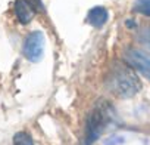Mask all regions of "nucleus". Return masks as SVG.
<instances>
[{
    "label": "nucleus",
    "instance_id": "f257e3e1",
    "mask_svg": "<svg viewBox=\"0 0 150 145\" xmlns=\"http://www.w3.org/2000/svg\"><path fill=\"white\" fill-rule=\"evenodd\" d=\"M106 88L119 98H131L141 89V83L128 64L115 62L106 76Z\"/></svg>",
    "mask_w": 150,
    "mask_h": 145
},
{
    "label": "nucleus",
    "instance_id": "f03ea898",
    "mask_svg": "<svg viewBox=\"0 0 150 145\" xmlns=\"http://www.w3.org/2000/svg\"><path fill=\"white\" fill-rule=\"evenodd\" d=\"M110 117H112L110 104L103 99L97 101L93 110L90 111L87 117V123H86V144L87 145H91L100 138V135L109 124Z\"/></svg>",
    "mask_w": 150,
    "mask_h": 145
},
{
    "label": "nucleus",
    "instance_id": "7ed1b4c3",
    "mask_svg": "<svg viewBox=\"0 0 150 145\" xmlns=\"http://www.w3.org/2000/svg\"><path fill=\"white\" fill-rule=\"evenodd\" d=\"M124 56L131 68L137 70L144 77L150 79V53L138 49H127Z\"/></svg>",
    "mask_w": 150,
    "mask_h": 145
},
{
    "label": "nucleus",
    "instance_id": "20e7f679",
    "mask_svg": "<svg viewBox=\"0 0 150 145\" xmlns=\"http://www.w3.org/2000/svg\"><path fill=\"white\" fill-rule=\"evenodd\" d=\"M44 50V36L41 31H33L27 36L24 42V55L27 59L35 62L43 56Z\"/></svg>",
    "mask_w": 150,
    "mask_h": 145
},
{
    "label": "nucleus",
    "instance_id": "39448f33",
    "mask_svg": "<svg viewBox=\"0 0 150 145\" xmlns=\"http://www.w3.org/2000/svg\"><path fill=\"white\" fill-rule=\"evenodd\" d=\"M15 15L21 24H30L34 18V9L25 2V0H16L15 2Z\"/></svg>",
    "mask_w": 150,
    "mask_h": 145
},
{
    "label": "nucleus",
    "instance_id": "423d86ee",
    "mask_svg": "<svg viewBox=\"0 0 150 145\" xmlns=\"http://www.w3.org/2000/svg\"><path fill=\"white\" fill-rule=\"evenodd\" d=\"M108 18H109L108 11H106L105 8H102V6H96V8H93V9L88 12L87 21H88L93 27L100 28V27H103V25L106 24Z\"/></svg>",
    "mask_w": 150,
    "mask_h": 145
},
{
    "label": "nucleus",
    "instance_id": "0eeeda50",
    "mask_svg": "<svg viewBox=\"0 0 150 145\" xmlns=\"http://www.w3.org/2000/svg\"><path fill=\"white\" fill-rule=\"evenodd\" d=\"M13 145H34V141L30 133L27 132H18L13 136Z\"/></svg>",
    "mask_w": 150,
    "mask_h": 145
},
{
    "label": "nucleus",
    "instance_id": "6e6552de",
    "mask_svg": "<svg viewBox=\"0 0 150 145\" xmlns=\"http://www.w3.org/2000/svg\"><path fill=\"white\" fill-rule=\"evenodd\" d=\"M132 9H134V12L150 17V0H137V2L134 3Z\"/></svg>",
    "mask_w": 150,
    "mask_h": 145
},
{
    "label": "nucleus",
    "instance_id": "1a4fd4ad",
    "mask_svg": "<svg viewBox=\"0 0 150 145\" xmlns=\"http://www.w3.org/2000/svg\"><path fill=\"white\" fill-rule=\"evenodd\" d=\"M140 40L143 43H146L147 46H150V28H146L140 33Z\"/></svg>",
    "mask_w": 150,
    "mask_h": 145
},
{
    "label": "nucleus",
    "instance_id": "9d476101",
    "mask_svg": "<svg viewBox=\"0 0 150 145\" xmlns=\"http://www.w3.org/2000/svg\"><path fill=\"white\" fill-rule=\"evenodd\" d=\"M25 2L34 9V11H43V5L41 0H25Z\"/></svg>",
    "mask_w": 150,
    "mask_h": 145
}]
</instances>
